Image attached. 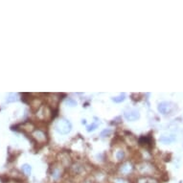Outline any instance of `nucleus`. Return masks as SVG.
I'll return each mask as SVG.
<instances>
[{"label": "nucleus", "instance_id": "nucleus-10", "mask_svg": "<svg viewBox=\"0 0 183 183\" xmlns=\"http://www.w3.org/2000/svg\"><path fill=\"white\" fill-rule=\"evenodd\" d=\"M124 116H125V118L127 121L132 122V121H136L137 119H139L140 113L136 109H130V110H127V111H125Z\"/></svg>", "mask_w": 183, "mask_h": 183}, {"label": "nucleus", "instance_id": "nucleus-24", "mask_svg": "<svg viewBox=\"0 0 183 183\" xmlns=\"http://www.w3.org/2000/svg\"><path fill=\"white\" fill-rule=\"evenodd\" d=\"M67 103H69L70 105V106H74L77 105V103H76L75 101H73V100H71V99H68L67 100Z\"/></svg>", "mask_w": 183, "mask_h": 183}, {"label": "nucleus", "instance_id": "nucleus-7", "mask_svg": "<svg viewBox=\"0 0 183 183\" xmlns=\"http://www.w3.org/2000/svg\"><path fill=\"white\" fill-rule=\"evenodd\" d=\"M63 165L57 164V165H54V166L51 168L50 175H51L52 179H54V180H58L61 175H63Z\"/></svg>", "mask_w": 183, "mask_h": 183}, {"label": "nucleus", "instance_id": "nucleus-19", "mask_svg": "<svg viewBox=\"0 0 183 183\" xmlns=\"http://www.w3.org/2000/svg\"><path fill=\"white\" fill-rule=\"evenodd\" d=\"M125 99H126L125 93H121V94L119 96H117V97H113L112 101L115 103H122L123 101H125Z\"/></svg>", "mask_w": 183, "mask_h": 183}, {"label": "nucleus", "instance_id": "nucleus-4", "mask_svg": "<svg viewBox=\"0 0 183 183\" xmlns=\"http://www.w3.org/2000/svg\"><path fill=\"white\" fill-rule=\"evenodd\" d=\"M32 137L37 144H41V145L45 144L47 142V139H48L47 134L45 133V132L40 129L34 130L32 132Z\"/></svg>", "mask_w": 183, "mask_h": 183}, {"label": "nucleus", "instance_id": "nucleus-15", "mask_svg": "<svg viewBox=\"0 0 183 183\" xmlns=\"http://www.w3.org/2000/svg\"><path fill=\"white\" fill-rule=\"evenodd\" d=\"M31 106H32V108L33 109H37L39 110L40 108V106H41V101L39 99H37V98H34L33 99L32 101H31Z\"/></svg>", "mask_w": 183, "mask_h": 183}, {"label": "nucleus", "instance_id": "nucleus-20", "mask_svg": "<svg viewBox=\"0 0 183 183\" xmlns=\"http://www.w3.org/2000/svg\"><path fill=\"white\" fill-rule=\"evenodd\" d=\"M99 125H100V121H97V122H95V123H92L90 126L86 127V129H87V132H92V130H94L95 129H97V127Z\"/></svg>", "mask_w": 183, "mask_h": 183}, {"label": "nucleus", "instance_id": "nucleus-3", "mask_svg": "<svg viewBox=\"0 0 183 183\" xmlns=\"http://www.w3.org/2000/svg\"><path fill=\"white\" fill-rule=\"evenodd\" d=\"M37 117L40 121L49 122L52 119V117H53V111H52V109L48 106H42L37 111Z\"/></svg>", "mask_w": 183, "mask_h": 183}, {"label": "nucleus", "instance_id": "nucleus-9", "mask_svg": "<svg viewBox=\"0 0 183 183\" xmlns=\"http://www.w3.org/2000/svg\"><path fill=\"white\" fill-rule=\"evenodd\" d=\"M84 172V166L81 163H74L70 166V174L72 175H81Z\"/></svg>", "mask_w": 183, "mask_h": 183}, {"label": "nucleus", "instance_id": "nucleus-17", "mask_svg": "<svg viewBox=\"0 0 183 183\" xmlns=\"http://www.w3.org/2000/svg\"><path fill=\"white\" fill-rule=\"evenodd\" d=\"M21 170L25 175H30L31 172H32V167H31V165L29 164H23L21 166Z\"/></svg>", "mask_w": 183, "mask_h": 183}, {"label": "nucleus", "instance_id": "nucleus-22", "mask_svg": "<svg viewBox=\"0 0 183 183\" xmlns=\"http://www.w3.org/2000/svg\"><path fill=\"white\" fill-rule=\"evenodd\" d=\"M113 183H129V182H127V180H126L125 178L116 177V178H114V180H113Z\"/></svg>", "mask_w": 183, "mask_h": 183}, {"label": "nucleus", "instance_id": "nucleus-23", "mask_svg": "<svg viewBox=\"0 0 183 183\" xmlns=\"http://www.w3.org/2000/svg\"><path fill=\"white\" fill-rule=\"evenodd\" d=\"M146 183H160V182L158 181L156 178H154V177H149V178H147V182Z\"/></svg>", "mask_w": 183, "mask_h": 183}, {"label": "nucleus", "instance_id": "nucleus-18", "mask_svg": "<svg viewBox=\"0 0 183 183\" xmlns=\"http://www.w3.org/2000/svg\"><path fill=\"white\" fill-rule=\"evenodd\" d=\"M115 157L118 161H122L124 158H125V151H124V150L120 149L117 151L115 153Z\"/></svg>", "mask_w": 183, "mask_h": 183}, {"label": "nucleus", "instance_id": "nucleus-16", "mask_svg": "<svg viewBox=\"0 0 183 183\" xmlns=\"http://www.w3.org/2000/svg\"><path fill=\"white\" fill-rule=\"evenodd\" d=\"M18 101V95L16 93H10L7 97V103H13Z\"/></svg>", "mask_w": 183, "mask_h": 183}, {"label": "nucleus", "instance_id": "nucleus-12", "mask_svg": "<svg viewBox=\"0 0 183 183\" xmlns=\"http://www.w3.org/2000/svg\"><path fill=\"white\" fill-rule=\"evenodd\" d=\"M125 139H126V142L129 145H130V146H134V145L137 144V140H136L135 136L130 133L125 136Z\"/></svg>", "mask_w": 183, "mask_h": 183}, {"label": "nucleus", "instance_id": "nucleus-5", "mask_svg": "<svg viewBox=\"0 0 183 183\" xmlns=\"http://www.w3.org/2000/svg\"><path fill=\"white\" fill-rule=\"evenodd\" d=\"M138 143H139L140 146H142L145 149H148V150H151L153 149V146H154V141H153V138L151 136H149V135H143L139 138V140H138Z\"/></svg>", "mask_w": 183, "mask_h": 183}, {"label": "nucleus", "instance_id": "nucleus-26", "mask_svg": "<svg viewBox=\"0 0 183 183\" xmlns=\"http://www.w3.org/2000/svg\"><path fill=\"white\" fill-rule=\"evenodd\" d=\"M84 183H92V180L90 178H88V179H85V180L84 181Z\"/></svg>", "mask_w": 183, "mask_h": 183}, {"label": "nucleus", "instance_id": "nucleus-14", "mask_svg": "<svg viewBox=\"0 0 183 183\" xmlns=\"http://www.w3.org/2000/svg\"><path fill=\"white\" fill-rule=\"evenodd\" d=\"M48 100H49V103H51L52 106H56L58 105V101H60V98H58V94H50Z\"/></svg>", "mask_w": 183, "mask_h": 183}, {"label": "nucleus", "instance_id": "nucleus-6", "mask_svg": "<svg viewBox=\"0 0 183 183\" xmlns=\"http://www.w3.org/2000/svg\"><path fill=\"white\" fill-rule=\"evenodd\" d=\"M132 171H133V165L132 162H130V161L124 162L123 164L120 165L118 169L119 174L123 175H129L132 174Z\"/></svg>", "mask_w": 183, "mask_h": 183}, {"label": "nucleus", "instance_id": "nucleus-25", "mask_svg": "<svg viewBox=\"0 0 183 183\" xmlns=\"http://www.w3.org/2000/svg\"><path fill=\"white\" fill-rule=\"evenodd\" d=\"M7 183H24V182H22L21 180H19V179H15V180L13 179V180H11V181L8 180V182H7Z\"/></svg>", "mask_w": 183, "mask_h": 183}, {"label": "nucleus", "instance_id": "nucleus-13", "mask_svg": "<svg viewBox=\"0 0 183 183\" xmlns=\"http://www.w3.org/2000/svg\"><path fill=\"white\" fill-rule=\"evenodd\" d=\"M21 130H23V132H31L32 133L34 132V125L33 124H31V123H24L23 125H21Z\"/></svg>", "mask_w": 183, "mask_h": 183}, {"label": "nucleus", "instance_id": "nucleus-11", "mask_svg": "<svg viewBox=\"0 0 183 183\" xmlns=\"http://www.w3.org/2000/svg\"><path fill=\"white\" fill-rule=\"evenodd\" d=\"M60 162L63 167H68L71 163V158L66 153H61L60 154Z\"/></svg>", "mask_w": 183, "mask_h": 183}, {"label": "nucleus", "instance_id": "nucleus-8", "mask_svg": "<svg viewBox=\"0 0 183 183\" xmlns=\"http://www.w3.org/2000/svg\"><path fill=\"white\" fill-rule=\"evenodd\" d=\"M172 108H174V105L169 102H162L158 105V111L162 114H168L172 111Z\"/></svg>", "mask_w": 183, "mask_h": 183}, {"label": "nucleus", "instance_id": "nucleus-2", "mask_svg": "<svg viewBox=\"0 0 183 183\" xmlns=\"http://www.w3.org/2000/svg\"><path fill=\"white\" fill-rule=\"evenodd\" d=\"M72 126L68 120L64 118H61L55 123V130L61 134H67L71 132Z\"/></svg>", "mask_w": 183, "mask_h": 183}, {"label": "nucleus", "instance_id": "nucleus-21", "mask_svg": "<svg viewBox=\"0 0 183 183\" xmlns=\"http://www.w3.org/2000/svg\"><path fill=\"white\" fill-rule=\"evenodd\" d=\"M110 134H111V130H109V129H106L105 130H103L102 133H101V137L103 138V137H108L109 136Z\"/></svg>", "mask_w": 183, "mask_h": 183}, {"label": "nucleus", "instance_id": "nucleus-1", "mask_svg": "<svg viewBox=\"0 0 183 183\" xmlns=\"http://www.w3.org/2000/svg\"><path fill=\"white\" fill-rule=\"evenodd\" d=\"M136 169L140 175H145V177H153L157 174V170L154 165L148 161L140 162L139 164H137Z\"/></svg>", "mask_w": 183, "mask_h": 183}]
</instances>
